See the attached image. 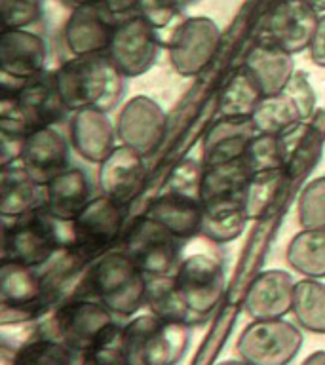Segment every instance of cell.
<instances>
[{
  "label": "cell",
  "instance_id": "37",
  "mask_svg": "<svg viewBox=\"0 0 325 365\" xmlns=\"http://www.w3.org/2000/svg\"><path fill=\"white\" fill-rule=\"evenodd\" d=\"M296 215L302 228H325V175L316 177L302 188Z\"/></svg>",
  "mask_w": 325,
  "mask_h": 365
},
{
  "label": "cell",
  "instance_id": "7",
  "mask_svg": "<svg viewBox=\"0 0 325 365\" xmlns=\"http://www.w3.org/2000/svg\"><path fill=\"white\" fill-rule=\"evenodd\" d=\"M53 291L46 284L40 268L19 262L2 261L0 264V324H19L34 319L44 312Z\"/></svg>",
  "mask_w": 325,
  "mask_h": 365
},
{
  "label": "cell",
  "instance_id": "39",
  "mask_svg": "<svg viewBox=\"0 0 325 365\" xmlns=\"http://www.w3.org/2000/svg\"><path fill=\"white\" fill-rule=\"evenodd\" d=\"M181 10L182 6L179 0H139L137 6V14L145 17L158 31L167 27Z\"/></svg>",
  "mask_w": 325,
  "mask_h": 365
},
{
  "label": "cell",
  "instance_id": "4",
  "mask_svg": "<svg viewBox=\"0 0 325 365\" xmlns=\"http://www.w3.org/2000/svg\"><path fill=\"white\" fill-rule=\"evenodd\" d=\"M204 170L198 162L185 160L179 164L165 188L150 202L147 215L167 227L177 238H194L202 232L204 204L200 196V182Z\"/></svg>",
  "mask_w": 325,
  "mask_h": 365
},
{
  "label": "cell",
  "instance_id": "29",
  "mask_svg": "<svg viewBox=\"0 0 325 365\" xmlns=\"http://www.w3.org/2000/svg\"><path fill=\"white\" fill-rule=\"evenodd\" d=\"M287 179L289 173L285 168H270L251 173L244 188V207L249 221H261L272 213L274 204L278 202Z\"/></svg>",
  "mask_w": 325,
  "mask_h": 365
},
{
  "label": "cell",
  "instance_id": "20",
  "mask_svg": "<svg viewBox=\"0 0 325 365\" xmlns=\"http://www.w3.org/2000/svg\"><path fill=\"white\" fill-rule=\"evenodd\" d=\"M19 162L34 181L48 185L53 177L71 168V150L67 139L53 130V125L31 131L23 141Z\"/></svg>",
  "mask_w": 325,
  "mask_h": 365
},
{
  "label": "cell",
  "instance_id": "22",
  "mask_svg": "<svg viewBox=\"0 0 325 365\" xmlns=\"http://www.w3.org/2000/svg\"><path fill=\"white\" fill-rule=\"evenodd\" d=\"M68 137L71 147L78 156L91 164H101L116 147L114 141L118 133L108 113L99 108H82L74 110L68 118Z\"/></svg>",
  "mask_w": 325,
  "mask_h": 365
},
{
  "label": "cell",
  "instance_id": "45",
  "mask_svg": "<svg viewBox=\"0 0 325 365\" xmlns=\"http://www.w3.org/2000/svg\"><path fill=\"white\" fill-rule=\"evenodd\" d=\"M308 4H312L316 10L321 14V11H325V0H306Z\"/></svg>",
  "mask_w": 325,
  "mask_h": 365
},
{
  "label": "cell",
  "instance_id": "44",
  "mask_svg": "<svg viewBox=\"0 0 325 365\" xmlns=\"http://www.w3.org/2000/svg\"><path fill=\"white\" fill-rule=\"evenodd\" d=\"M63 4L68 6V8H76V6L91 4V2H99V0H61Z\"/></svg>",
  "mask_w": 325,
  "mask_h": 365
},
{
  "label": "cell",
  "instance_id": "14",
  "mask_svg": "<svg viewBox=\"0 0 325 365\" xmlns=\"http://www.w3.org/2000/svg\"><path fill=\"white\" fill-rule=\"evenodd\" d=\"M318 23L319 11L306 0H276L264 16L262 38L299 53L310 48Z\"/></svg>",
  "mask_w": 325,
  "mask_h": 365
},
{
  "label": "cell",
  "instance_id": "3",
  "mask_svg": "<svg viewBox=\"0 0 325 365\" xmlns=\"http://www.w3.org/2000/svg\"><path fill=\"white\" fill-rule=\"evenodd\" d=\"M65 247H68V222L46 207L4 219L2 261L40 268Z\"/></svg>",
  "mask_w": 325,
  "mask_h": 365
},
{
  "label": "cell",
  "instance_id": "19",
  "mask_svg": "<svg viewBox=\"0 0 325 365\" xmlns=\"http://www.w3.org/2000/svg\"><path fill=\"white\" fill-rule=\"evenodd\" d=\"M48 44L29 29H4L0 34V68L16 84L44 73Z\"/></svg>",
  "mask_w": 325,
  "mask_h": 365
},
{
  "label": "cell",
  "instance_id": "36",
  "mask_svg": "<svg viewBox=\"0 0 325 365\" xmlns=\"http://www.w3.org/2000/svg\"><path fill=\"white\" fill-rule=\"evenodd\" d=\"M244 158L249 165L251 173L259 170H270V168H285L282 139L272 133H255L251 137Z\"/></svg>",
  "mask_w": 325,
  "mask_h": 365
},
{
  "label": "cell",
  "instance_id": "40",
  "mask_svg": "<svg viewBox=\"0 0 325 365\" xmlns=\"http://www.w3.org/2000/svg\"><path fill=\"white\" fill-rule=\"evenodd\" d=\"M284 91H287V93L293 97V101L296 103V107L301 108V114L302 118H304V122H308V120L312 118L318 99H316V91H314L310 80L306 78V74H293L289 82H287V86L284 88Z\"/></svg>",
  "mask_w": 325,
  "mask_h": 365
},
{
  "label": "cell",
  "instance_id": "42",
  "mask_svg": "<svg viewBox=\"0 0 325 365\" xmlns=\"http://www.w3.org/2000/svg\"><path fill=\"white\" fill-rule=\"evenodd\" d=\"M101 2L118 17L137 14V6H139V0H101Z\"/></svg>",
  "mask_w": 325,
  "mask_h": 365
},
{
  "label": "cell",
  "instance_id": "9",
  "mask_svg": "<svg viewBox=\"0 0 325 365\" xmlns=\"http://www.w3.org/2000/svg\"><path fill=\"white\" fill-rule=\"evenodd\" d=\"M125 210L108 196H96L68 222V247L84 261L103 255L122 232Z\"/></svg>",
  "mask_w": 325,
  "mask_h": 365
},
{
  "label": "cell",
  "instance_id": "23",
  "mask_svg": "<svg viewBox=\"0 0 325 365\" xmlns=\"http://www.w3.org/2000/svg\"><path fill=\"white\" fill-rule=\"evenodd\" d=\"M259 133L251 118L222 116L211 125L204 137V165H219L244 158L251 137Z\"/></svg>",
  "mask_w": 325,
  "mask_h": 365
},
{
  "label": "cell",
  "instance_id": "38",
  "mask_svg": "<svg viewBox=\"0 0 325 365\" xmlns=\"http://www.w3.org/2000/svg\"><path fill=\"white\" fill-rule=\"evenodd\" d=\"M44 0H0V14L4 29H27L38 21Z\"/></svg>",
  "mask_w": 325,
  "mask_h": 365
},
{
  "label": "cell",
  "instance_id": "34",
  "mask_svg": "<svg viewBox=\"0 0 325 365\" xmlns=\"http://www.w3.org/2000/svg\"><path fill=\"white\" fill-rule=\"evenodd\" d=\"M16 364H74L82 361L78 352L67 346L59 339H36L27 344H23L16 354H14Z\"/></svg>",
  "mask_w": 325,
  "mask_h": 365
},
{
  "label": "cell",
  "instance_id": "2",
  "mask_svg": "<svg viewBox=\"0 0 325 365\" xmlns=\"http://www.w3.org/2000/svg\"><path fill=\"white\" fill-rule=\"evenodd\" d=\"M147 274L124 251H108L91 262L82 295L107 307L114 316H133L145 304Z\"/></svg>",
  "mask_w": 325,
  "mask_h": 365
},
{
  "label": "cell",
  "instance_id": "18",
  "mask_svg": "<svg viewBox=\"0 0 325 365\" xmlns=\"http://www.w3.org/2000/svg\"><path fill=\"white\" fill-rule=\"evenodd\" d=\"M11 93L31 131L59 124L71 113L67 103L63 101L56 73L50 71H44L25 80L23 84H17Z\"/></svg>",
  "mask_w": 325,
  "mask_h": 365
},
{
  "label": "cell",
  "instance_id": "16",
  "mask_svg": "<svg viewBox=\"0 0 325 365\" xmlns=\"http://www.w3.org/2000/svg\"><path fill=\"white\" fill-rule=\"evenodd\" d=\"M118 21L120 17L114 16L101 0L73 8L63 27V40L71 56L107 51Z\"/></svg>",
  "mask_w": 325,
  "mask_h": 365
},
{
  "label": "cell",
  "instance_id": "28",
  "mask_svg": "<svg viewBox=\"0 0 325 365\" xmlns=\"http://www.w3.org/2000/svg\"><path fill=\"white\" fill-rule=\"evenodd\" d=\"M247 213L244 207V198L219 200L204 204V221L202 236L215 244H228L244 232L247 225Z\"/></svg>",
  "mask_w": 325,
  "mask_h": 365
},
{
  "label": "cell",
  "instance_id": "27",
  "mask_svg": "<svg viewBox=\"0 0 325 365\" xmlns=\"http://www.w3.org/2000/svg\"><path fill=\"white\" fill-rule=\"evenodd\" d=\"M264 97V90L249 68L242 65L222 86L219 93V110L228 118H251L259 103Z\"/></svg>",
  "mask_w": 325,
  "mask_h": 365
},
{
  "label": "cell",
  "instance_id": "24",
  "mask_svg": "<svg viewBox=\"0 0 325 365\" xmlns=\"http://www.w3.org/2000/svg\"><path fill=\"white\" fill-rule=\"evenodd\" d=\"M46 205V185L29 175L23 164L2 165L0 173V211L4 219L19 217Z\"/></svg>",
  "mask_w": 325,
  "mask_h": 365
},
{
  "label": "cell",
  "instance_id": "12",
  "mask_svg": "<svg viewBox=\"0 0 325 365\" xmlns=\"http://www.w3.org/2000/svg\"><path fill=\"white\" fill-rule=\"evenodd\" d=\"M221 44V29L211 17H187L167 40L170 61L179 76L190 78L204 73Z\"/></svg>",
  "mask_w": 325,
  "mask_h": 365
},
{
  "label": "cell",
  "instance_id": "1",
  "mask_svg": "<svg viewBox=\"0 0 325 365\" xmlns=\"http://www.w3.org/2000/svg\"><path fill=\"white\" fill-rule=\"evenodd\" d=\"M57 86L71 113L99 108L110 113L118 107L125 91V76L107 51L73 56L56 71Z\"/></svg>",
  "mask_w": 325,
  "mask_h": 365
},
{
  "label": "cell",
  "instance_id": "15",
  "mask_svg": "<svg viewBox=\"0 0 325 365\" xmlns=\"http://www.w3.org/2000/svg\"><path fill=\"white\" fill-rule=\"evenodd\" d=\"M167 130V116L158 103L147 96L131 97L116 118L118 139L143 156L153 154L162 145Z\"/></svg>",
  "mask_w": 325,
  "mask_h": 365
},
{
  "label": "cell",
  "instance_id": "26",
  "mask_svg": "<svg viewBox=\"0 0 325 365\" xmlns=\"http://www.w3.org/2000/svg\"><path fill=\"white\" fill-rule=\"evenodd\" d=\"M244 65L255 74L259 84L264 90V96H274L284 90L291 76L295 74L293 53L274 44L272 40L262 38L257 42L245 57Z\"/></svg>",
  "mask_w": 325,
  "mask_h": 365
},
{
  "label": "cell",
  "instance_id": "5",
  "mask_svg": "<svg viewBox=\"0 0 325 365\" xmlns=\"http://www.w3.org/2000/svg\"><path fill=\"white\" fill-rule=\"evenodd\" d=\"M125 361L139 365L177 364L190 342V325L145 314L124 325Z\"/></svg>",
  "mask_w": 325,
  "mask_h": 365
},
{
  "label": "cell",
  "instance_id": "21",
  "mask_svg": "<svg viewBox=\"0 0 325 365\" xmlns=\"http://www.w3.org/2000/svg\"><path fill=\"white\" fill-rule=\"evenodd\" d=\"M295 279L279 268L257 274L245 293L244 308L253 319L284 318L293 310Z\"/></svg>",
  "mask_w": 325,
  "mask_h": 365
},
{
  "label": "cell",
  "instance_id": "46",
  "mask_svg": "<svg viewBox=\"0 0 325 365\" xmlns=\"http://www.w3.org/2000/svg\"><path fill=\"white\" fill-rule=\"evenodd\" d=\"M179 2H181L182 8H187V6L194 4V2H198V0H179Z\"/></svg>",
  "mask_w": 325,
  "mask_h": 365
},
{
  "label": "cell",
  "instance_id": "8",
  "mask_svg": "<svg viewBox=\"0 0 325 365\" xmlns=\"http://www.w3.org/2000/svg\"><path fill=\"white\" fill-rule=\"evenodd\" d=\"M302 327L285 318L253 319L238 336V354L251 365H284L302 346Z\"/></svg>",
  "mask_w": 325,
  "mask_h": 365
},
{
  "label": "cell",
  "instance_id": "10",
  "mask_svg": "<svg viewBox=\"0 0 325 365\" xmlns=\"http://www.w3.org/2000/svg\"><path fill=\"white\" fill-rule=\"evenodd\" d=\"M173 276L177 289L196 319L204 322L210 318L219 307L227 285L225 268L219 259L205 253H194L182 259Z\"/></svg>",
  "mask_w": 325,
  "mask_h": 365
},
{
  "label": "cell",
  "instance_id": "11",
  "mask_svg": "<svg viewBox=\"0 0 325 365\" xmlns=\"http://www.w3.org/2000/svg\"><path fill=\"white\" fill-rule=\"evenodd\" d=\"M158 50V29L139 14H131L120 17L107 53L125 78H135L153 68Z\"/></svg>",
  "mask_w": 325,
  "mask_h": 365
},
{
  "label": "cell",
  "instance_id": "32",
  "mask_svg": "<svg viewBox=\"0 0 325 365\" xmlns=\"http://www.w3.org/2000/svg\"><path fill=\"white\" fill-rule=\"evenodd\" d=\"M251 120L259 133H272V135H282L304 122L301 108L296 107L293 97L284 90L274 96L262 97Z\"/></svg>",
  "mask_w": 325,
  "mask_h": 365
},
{
  "label": "cell",
  "instance_id": "25",
  "mask_svg": "<svg viewBox=\"0 0 325 365\" xmlns=\"http://www.w3.org/2000/svg\"><path fill=\"white\" fill-rule=\"evenodd\" d=\"M91 181L82 168H67L46 185V210L51 215L71 222L90 204Z\"/></svg>",
  "mask_w": 325,
  "mask_h": 365
},
{
  "label": "cell",
  "instance_id": "43",
  "mask_svg": "<svg viewBox=\"0 0 325 365\" xmlns=\"http://www.w3.org/2000/svg\"><path fill=\"white\" fill-rule=\"evenodd\" d=\"M304 364H325V352H314L310 354L306 359H304Z\"/></svg>",
  "mask_w": 325,
  "mask_h": 365
},
{
  "label": "cell",
  "instance_id": "13",
  "mask_svg": "<svg viewBox=\"0 0 325 365\" xmlns=\"http://www.w3.org/2000/svg\"><path fill=\"white\" fill-rule=\"evenodd\" d=\"M113 322L114 314L101 302L86 295L76 297L57 308L53 316L56 339L78 352L84 361V354L101 335V331Z\"/></svg>",
  "mask_w": 325,
  "mask_h": 365
},
{
  "label": "cell",
  "instance_id": "35",
  "mask_svg": "<svg viewBox=\"0 0 325 365\" xmlns=\"http://www.w3.org/2000/svg\"><path fill=\"white\" fill-rule=\"evenodd\" d=\"M84 361L91 364H128L125 361L124 325L108 324L84 354Z\"/></svg>",
  "mask_w": 325,
  "mask_h": 365
},
{
  "label": "cell",
  "instance_id": "41",
  "mask_svg": "<svg viewBox=\"0 0 325 365\" xmlns=\"http://www.w3.org/2000/svg\"><path fill=\"white\" fill-rule=\"evenodd\" d=\"M310 51V59H312L314 65L325 68V16L319 17L318 29H316V34H314L312 44L308 48Z\"/></svg>",
  "mask_w": 325,
  "mask_h": 365
},
{
  "label": "cell",
  "instance_id": "17",
  "mask_svg": "<svg viewBox=\"0 0 325 365\" xmlns=\"http://www.w3.org/2000/svg\"><path fill=\"white\" fill-rule=\"evenodd\" d=\"M147 185L145 156L128 145H118L99 164V187L105 196L122 207H130Z\"/></svg>",
  "mask_w": 325,
  "mask_h": 365
},
{
  "label": "cell",
  "instance_id": "6",
  "mask_svg": "<svg viewBox=\"0 0 325 365\" xmlns=\"http://www.w3.org/2000/svg\"><path fill=\"white\" fill-rule=\"evenodd\" d=\"M182 240L147 213L125 232L122 251L147 276H170L181 264Z\"/></svg>",
  "mask_w": 325,
  "mask_h": 365
},
{
  "label": "cell",
  "instance_id": "31",
  "mask_svg": "<svg viewBox=\"0 0 325 365\" xmlns=\"http://www.w3.org/2000/svg\"><path fill=\"white\" fill-rule=\"evenodd\" d=\"M145 304L150 308V312L160 316V318L170 319V322H182V324L188 325L200 324L177 289L173 274H170V276H147Z\"/></svg>",
  "mask_w": 325,
  "mask_h": 365
},
{
  "label": "cell",
  "instance_id": "30",
  "mask_svg": "<svg viewBox=\"0 0 325 365\" xmlns=\"http://www.w3.org/2000/svg\"><path fill=\"white\" fill-rule=\"evenodd\" d=\"M285 257L304 278H325V228H302L289 242Z\"/></svg>",
  "mask_w": 325,
  "mask_h": 365
},
{
  "label": "cell",
  "instance_id": "33",
  "mask_svg": "<svg viewBox=\"0 0 325 365\" xmlns=\"http://www.w3.org/2000/svg\"><path fill=\"white\" fill-rule=\"evenodd\" d=\"M293 316L308 333L325 335V284L319 278H304L295 284Z\"/></svg>",
  "mask_w": 325,
  "mask_h": 365
}]
</instances>
